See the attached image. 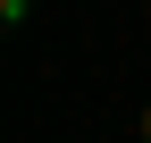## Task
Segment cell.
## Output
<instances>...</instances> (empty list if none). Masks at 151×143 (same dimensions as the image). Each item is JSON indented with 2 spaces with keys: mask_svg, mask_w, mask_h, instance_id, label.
I'll use <instances>...</instances> for the list:
<instances>
[{
  "mask_svg": "<svg viewBox=\"0 0 151 143\" xmlns=\"http://www.w3.org/2000/svg\"><path fill=\"white\" fill-rule=\"evenodd\" d=\"M143 143H151V101H143Z\"/></svg>",
  "mask_w": 151,
  "mask_h": 143,
  "instance_id": "obj_1",
  "label": "cell"
}]
</instances>
